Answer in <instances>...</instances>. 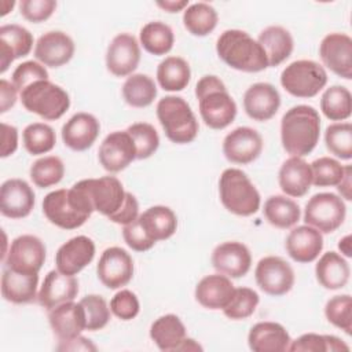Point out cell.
<instances>
[{
  "label": "cell",
  "mask_w": 352,
  "mask_h": 352,
  "mask_svg": "<svg viewBox=\"0 0 352 352\" xmlns=\"http://www.w3.org/2000/svg\"><path fill=\"white\" fill-rule=\"evenodd\" d=\"M320 138V117L315 107L297 104L280 120L282 147L290 157H305L314 151Z\"/></svg>",
  "instance_id": "obj_1"
},
{
  "label": "cell",
  "mask_w": 352,
  "mask_h": 352,
  "mask_svg": "<svg viewBox=\"0 0 352 352\" xmlns=\"http://www.w3.org/2000/svg\"><path fill=\"white\" fill-rule=\"evenodd\" d=\"M92 212H95L94 206L78 183L70 188L51 191L43 199L44 216L51 224L62 230L81 227L91 217Z\"/></svg>",
  "instance_id": "obj_2"
},
{
  "label": "cell",
  "mask_w": 352,
  "mask_h": 352,
  "mask_svg": "<svg viewBox=\"0 0 352 352\" xmlns=\"http://www.w3.org/2000/svg\"><path fill=\"white\" fill-rule=\"evenodd\" d=\"M216 52L227 66L239 72L258 73L268 67L261 45L245 30H224L216 41Z\"/></svg>",
  "instance_id": "obj_3"
},
{
  "label": "cell",
  "mask_w": 352,
  "mask_h": 352,
  "mask_svg": "<svg viewBox=\"0 0 352 352\" xmlns=\"http://www.w3.org/2000/svg\"><path fill=\"white\" fill-rule=\"evenodd\" d=\"M195 96L201 118L210 129H224L235 120L236 103L217 76L201 77L195 85Z\"/></svg>",
  "instance_id": "obj_4"
},
{
  "label": "cell",
  "mask_w": 352,
  "mask_h": 352,
  "mask_svg": "<svg viewBox=\"0 0 352 352\" xmlns=\"http://www.w3.org/2000/svg\"><path fill=\"white\" fill-rule=\"evenodd\" d=\"M219 195L223 206L236 216L248 217L260 209V192L249 176L238 168L223 170L219 179Z\"/></svg>",
  "instance_id": "obj_5"
},
{
  "label": "cell",
  "mask_w": 352,
  "mask_h": 352,
  "mask_svg": "<svg viewBox=\"0 0 352 352\" xmlns=\"http://www.w3.org/2000/svg\"><path fill=\"white\" fill-rule=\"evenodd\" d=\"M155 110L165 136L172 143L187 144L197 138L199 129L197 117L182 96H164L158 100Z\"/></svg>",
  "instance_id": "obj_6"
},
{
  "label": "cell",
  "mask_w": 352,
  "mask_h": 352,
  "mask_svg": "<svg viewBox=\"0 0 352 352\" xmlns=\"http://www.w3.org/2000/svg\"><path fill=\"white\" fill-rule=\"evenodd\" d=\"M22 106L45 121L59 120L70 107V96L50 80H38L19 92Z\"/></svg>",
  "instance_id": "obj_7"
},
{
  "label": "cell",
  "mask_w": 352,
  "mask_h": 352,
  "mask_svg": "<svg viewBox=\"0 0 352 352\" xmlns=\"http://www.w3.org/2000/svg\"><path fill=\"white\" fill-rule=\"evenodd\" d=\"M327 84V73L322 65L311 59H300L287 65L280 73V85L296 98L316 96Z\"/></svg>",
  "instance_id": "obj_8"
},
{
  "label": "cell",
  "mask_w": 352,
  "mask_h": 352,
  "mask_svg": "<svg viewBox=\"0 0 352 352\" xmlns=\"http://www.w3.org/2000/svg\"><path fill=\"white\" fill-rule=\"evenodd\" d=\"M346 216L344 199L334 192H318L305 204L304 221L322 234L334 232Z\"/></svg>",
  "instance_id": "obj_9"
},
{
  "label": "cell",
  "mask_w": 352,
  "mask_h": 352,
  "mask_svg": "<svg viewBox=\"0 0 352 352\" xmlns=\"http://www.w3.org/2000/svg\"><path fill=\"white\" fill-rule=\"evenodd\" d=\"M47 257L44 242L32 234L16 236L3 258L4 267L16 272L38 274Z\"/></svg>",
  "instance_id": "obj_10"
},
{
  "label": "cell",
  "mask_w": 352,
  "mask_h": 352,
  "mask_svg": "<svg viewBox=\"0 0 352 352\" xmlns=\"http://www.w3.org/2000/svg\"><path fill=\"white\" fill-rule=\"evenodd\" d=\"M87 192L94 210L107 219L117 213L124 205L126 191L116 176H102L98 179H84L77 182Z\"/></svg>",
  "instance_id": "obj_11"
},
{
  "label": "cell",
  "mask_w": 352,
  "mask_h": 352,
  "mask_svg": "<svg viewBox=\"0 0 352 352\" xmlns=\"http://www.w3.org/2000/svg\"><path fill=\"white\" fill-rule=\"evenodd\" d=\"M257 286L270 296L278 297L289 293L294 286V271L292 265L279 256L260 258L254 270Z\"/></svg>",
  "instance_id": "obj_12"
},
{
  "label": "cell",
  "mask_w": 352,
  "mask_h": 352,
  "mask_svg": "<svg viewBox=\"0 0 352 352\" xmlns=\"http://www.w3.org/2000/svg\"><path fill=\"white\" fill-rule=\"evenodd\" d=\"M96 274L107 289H121L133 278V260L120 246L107 248L99 257Z\"/></svg>",
  "instance_id": "obj_13"
},
{
  "label": "cell",
  "mask_w": 352,
  "mask_h": 352,
  "mask_svg": "<svg viewBox=\"0 0 352 352\" xmlns=\"http://www.w3.org/2000/svg\"><path fill=\"white\" fill-rule=\"evenodd\" d=\"M98 158L103 169L110 173L124 170L133 160H136L133 139L126 131L110 132L99 146Z\"/></svg>",
  "instance_id": "obj_14"
},
{
  "label": "cell",
  "mask_w": 352,
  "mask_h": 352,
  "mask_svg": "<svg viewBox=\"0 0 352 352\" xmlns=\"http://www.w3.org/2000/svg\"><path fill=\"white\" fill-rule=\"evenodd\" d=\"M261 151L263 138L250 126H238L223 140V154L232 164L248 165L256 161Z\"/></svg>",
  "instance_id": "obj_15"
},
{
  "label": "cell",
  "mask_w": 352,
  "mask_h": 352,
  "mask_svg": "<svg viewBox=\"0 0 352 352\" xmlns=\"http://www.w3.org/2000/svg\"><path fill=\"white\" fill-rule=\"evenodd\" d=\"M323 65L341 78H352V38L345 33H329L319 45Z\"/></svg>",
  "instance_id": "obj_16"
},
{
  "label": "cell",
  "mask_w": 352,
  "mask_h": 352,
  "mask_svg": "<svg viewBox=\"0 0 352 352\" xmlns=\"http://www.w3.org/2000/svg\"><path fill=\"white\" fill-rule=\"evenodd\" d=\"M140 62V47L135 36L117 34L106 51V67L116 77H129Z\"/></svg>",
  "instance_id": "obj_17"
},
{
  "label": "cell",
  "mask_w": 352,
  "mask_h": 352,
  "mask_svg": "<svg viewBox=\"0 0 352 352\" xmlns=\"http://www.w3.org/2000/svg\"><path fill=\"white\" fill-rule=\"evenodd\" d=\"M212 265L228 278H242L252 267L249 248L238 241H227L217 245L212 252Z\"/></svg>",
  "instance_id": "obj_18"
},
{
  "label": "cell",
  "mask_w": 352,
  "mask_h": 352,
  "mask_svg": "<svg viewBox=\"0 0 352 352\" xmlns=\"http://www.w3.org/2000/svg\"><path fill=\"white\" fill-rule=\"evenodd\" d=\"M36 195L23 179H7L0 187V212L8 219H23L34 208Z\"/></svg>",
  "instance_id": "obj_19"
},
{
  "label": "cell",
  "mask_w": 352,
  "mask_h": 352,
  "mask_svg": "<svg viewBox=\"0 0 352 352\" xmlns=\"http://www.w3.org/2000/svg\"><path fill=\"white\" fill-rule=\"evenodd\" d=\"M95 242L87 235H77L59 246L55 254L56 270L65 275H77L95 257Z\"/></svg>",
  "instance_id": "obj_20"
},
{
  "label": "cell",
  "mask_w": 352,
  "mask_h": 352,
  "mask_svg": "<svg viewBox=\"0 0 352 352\" xmlns=\"http://www.w3.org/2000/svg\"><path fill=\"white\" fill-rule=\"evenodd\" d=\"M73 38L62 30H50L41 34L34 45V58L44 66L60 67L74 55Z\"/></svg>",
  "instance_id": "obj_21"
},
{
  "label": "cell",
  "mask_w": 352,
  "mask_h": 352,
  "mask_svg": "<svg viewBox=\"0 0 352 352\" xmlns=\"http://www.w3.org/2000/svg\"><path fill=\"white\" fill-rule=\"evenodd\" d=\"M279 91L270 82L252 84L243 94V109L249 118L263 122L271 120L279 110Z\"/></svg>",
  "instance_id": "obj_22"
},
{
  "label": "cell",
  "mask_w": 352,
  "mask_h": 352,
  "mask_svg": "<svg viewBox=\"0 0 352 352\" xmlns=\"http://www.w3.org/2000/svg\"><path fill=\"white\" fill-rule=\"evenodd\" d=\"M100 132V124L95 116L80 111L73 114L62 126V140L73 151L88 150Z\"/></svg>",
  "instance_id": "obj_23"
},
{
  "label": "cell",
  "mask_w": 352,
  "mask_h": 352,
  "mask_svg": "<svg viewBox=\"0 0 352 352\" xmlns=\"http://www.w3.org/2000/svg\"><path fill=\"white\" fill-rule=\"evenodd\" d=\"M48 322L59 341H69L78 336L85 329V311L81 302L67 301L48 311Z\"/></svg>",
  "instance_id": "obj_24"
},
{
  "label": "cell",
  "mask_w": 352,
  "mask_h": 352,
  "mask_svg": "<svg viewBox=\"0 0 352 352\" xmlns=\"http://www.w3.org/2000/svg\"><path fill=\"white\" fill-rule=\"evenodd\" d=\"M78 294V280L73 275H65L58 270L50 271L37 294L38 304L51 311L52 308L73 301Z\"/></svg>",
  "instance_id": "obj_25"
},
{
  "label": "cell",
  "mask_w": 352,
  "mask_h": 352,
  "mask_svg": "<svg viewBox=\"0 0 352 352\" xmlns=\"http://www.w3.org/2000/svg\"><path fill=\"white\" fill-rule=\"evenodd\" d=\"M287 254L297 263L315 261L323 249V235L316 228L304 224L293 228L286 236Z\"/></svg>",
  "instance_id": "obj_26"
},
{
  "label": "cell",
  "mask_w": 352,
  "mask_h": 352,
  "mask_svg": "<svg viewBox=\"0 0 352 352\" xmlns=\"http://www.w3.org/2000/svg\"><path fill=\"white\" fill-rule=\"evenodd\" d=\"M33 48V34L16 23L3 25L0 28V73L19 58L30 54Z\"/></svg>",
  "instance_id": "obj_27"
},
{
  "label": "cell",
  "mask_w": 352,
  "mask_h": 352,
  "mask_svg": "<svg viewBox=\"0 0 352 352\" xmlns=\"http://www.w3.org/2000/svg\"><path fill=\"white\" fill-rule=\"evenodd\" d=\"M278 182L286 195L301 198L312 186L311 165L301 157H290L280 165Z\"/></svg>",
  "instance_id": "obj_28"
},
{
  "label": "cell",
  "mask_w": 352,
  "mask_h": 352,
  "mask_svg": "<svg viewBox=\"0 0 352 352\" xmlns=\"http://www.w3.org/2000/svg\"><path fill=\"white\" fill-rule=\"evenodd\" d=\"M290 342V334L276 322H258L248 334V345L253 352H285Z\"/></svg>",
  "instance_id": "obj_29"
},
{
  "label": "cell",
  "mask_w": 352,
  "mask_h": 352,
  "mask_svg": "<svg viewBox=\"0 0 352 352\" xmlns=\"http://www.w3.org/2000/svg\"><path fill=\"white\" fill-rule=\"evenodd\" d=\"M231 279L223 274H212L204 276L195 286V300L208 309H223L234 294Z\"/></svg>",
  "instance_id": "obj_30"
},
{
  "label": "cell",
  "mask_w": 352,
  "mask_h": 352,
  "mask_svg": "<svg viewBox=\"0 0 352 352\" xmlns=\"http://www.w3.org/2000/svg\"><path fill=\"white\" fill-rule=\"evenodd\" d=\"M38 274L16 272L4 267L1 275V296L12 304H29L37 300Z\"/></svg>",
  "instance_id": "obj_31"
},
{
  "label": "cell",
  "mask_w": 352,
  "mask_h": 352,
  "mask_svg": "<svg viewBox=\"0 0 352 352\" xmlns=\"http://www.w3.org/2000/svg\"><path fill=\"white\" fill-rule=\"evenodd\" d=\"M257 43L261 45L268 67L283 63L293 52L294 40L287 29L279 25H271L260 32Z\"/></svg>",
  "instance_id": "obj_32"
},
{
  "label": "cell",
  "mask_w": 352,
  "mask_h": 352,
  "mask_svg": "<svg viewBox=\"0 0 352 352\" xmlns=\"http://www.w3.org/2000/svg\"><path fill=\"white\" fill-rule=\"evenodd\" d=\"M351 275L348 261L337 252H326L315 265V276L320 286L327 290L342 289Z\"/></svg>",
  "instance_id": "obj_33"
},
{
  "label": "cell",
  "mask_w": 352,
  "mask_h": 352,
  "mask_svg": "<svg viewBox=\"0 0 352 352\" xmlns=\"http://www.w3.org/2000/svg\"><path fill=\"white\" fill-rule=\"evenodd\" d=\"M187 337V330L182 319L175 314L160 316L151 323L150 338L160 351H176L182 341Z\"/></svg>",
  "instance_id": "obj_34"
},
{
  "label": "cell",
  "mask_w": 352,
  "mask_h": 352,
  "mask_svg": "<svg viewBox=\"0 0 352 352\" xmlns=\"http://www.w3.org/2000/svg\"><path fill=\"white\" fill-rule=\"evenodd\" d=\"M140 224L155 242L170 238L177 228V217L169 206L155 205L139 214Z\"/></svg>",
  "instance_id": "obj_35"
},
{
  "label": "cell",
  "mask_w": 352,
  "mask_h": 352,
  "mask_svg": "<svg viewBox=\"0 0 352 352\" xmlns=\"http://www.w3.org/2000/svg\"><path fill=\"white\" fill-rule=\"evenodd\" d=\"M157 80L164 91H183L191 80L188 62L182 56H166L157 67Z\"/></svg>",
  "instance_id": "obj_36"
},
{
  "label": "cell",
  "mask_w": 352,
  "mask_h": 352,
  "mask_svg": "<svg viewBox=\"0 0 352 352\" xmlns=\"http://www.w3.org/2000/svg\"><path fill=\"white\" fill-rule=\"evenodd\" d=\"M263 212L267 221L280 230L292 228L301 217L298 204L286 195H271L267 198Z\"/></svg>",
  "instance_id": "obj_37"
},
{
  "label": "cell",
  "mask_w": 352,
  "mask_h": 352,
  "mask_svg": "<svg viewBox=\"0 0 352 352\" xmlns=\"http://www.w3.org/2000/svg\"><path fill=\"white\" fill-rule=\"evenodd\" d=\"M139 40L148 54L161 56L173 48L175 34L172 28L165 22L151 21L140 29Z\"/></svg>",
  "instance_id": "obj_38"
},
{
  "label": "cell",
  "mask_w": 352,
  "mask_h": 352,
  "mask_svg": "<svg viewBox=\"0 0 352 352\" xmlns=\"http://www.w3.org/2000/svg\"><path fill=\"white\" fill-rule=\"evenodd\" d=\"M219 15L213 6L199 1L188 6L183 12L184 28L197 37H204L212 33L217 26Z\"/></svg>",
  "instance_id": "obj_39"
},
{
  "label": "cell",
  "mask_w": 352,
  "mask_h": 352,
  "mask_svg": "<svg viewBox=\"0 0 352 352\" xmlns=\"http://www.w3.org/2000/svg\"><path fill=\"white\" fill-rule=\"evenodd\" d=\"M157 96V85L154 80L143 73L131 74L122 85V98L132 107H147Z\"/></svg>",
  "instance_id": "obj_40"
},
{
  "label": "cell",
  "mask_w": 352,
  "mask_h": 352,
  "mask_svg": "<svg viewBox=\"0 0 352 352\" xmlns=\"http://www.w3.org/2000/svg\"><path fill=\"white\" fill-rule=\"evenodd\" d=\"M320 110L330 121H344L352 114V95L346 87L331 85L320 98Z\"/></svg>",
  "instance_id": "obj_41"
},
{
  "label": "cell",
  "mask_w": 352,
  "mask_h": 352,
  "mask_svg": "<svg viewBox=\"0 0 352 352\" xmlns=\"http://www.w3.org/2000/svg\"><path fill=\"white\" fill-rule=\"evenodd\" d=\"M25 150L32 155L50 153L56 143V135L52 126L44 122H32L22 132Z\"/></svg>",
  "instance_id": "obj_42"
},
{
  "label": "cell",
  "mask_w": 352,
  "mask_h": 352,
  "mask_svg": "<svg viewBox=\"0 0 352 352\" xmlns=\"http://www.w3.org/2000/svg\"><path fill=\"white\" fill-rule=\"evenodd\" d=\"M34 186L47 188L58 184L65 175V164L56 155H45L36 160L29 170Z\"/></svg>",
  "instance_id": "obj_43"
},
{
  "label": "cell",
  "mask_w": 352,
  "mask_h": 352,
  "mask_svg": "<svg viewBox=\"0 0 352 352\" xmlns=\"http://www.w3.org/2000/svg\"><path fill=\"white\" fill-rule=\"evenodd\" d=\"M292 352H337L349 351V346L338 337L330 334L305 333L290 342L289 349Z\"/></svg>",
  "instance_id": "obj_44"
},
{
  "label": "cell",
  "mask_w": 352,
  "mask_h": 352,
  "mask_svg": "<svg viewBox=\"0 0 352 352\" xmlns=\"http://www.w3.org/2000/svg\"><path fill=\"white\" fill-rule=\"evenodd\" d=\"M327 150L341 160L352 158V125L349 122L330 124L324 131Z\"/></svg>",
  "instance_id": "obj_45"
},
{
  "label": "cell",
  "mask_w": 352,
  "mask_h": 352,
  "mask_svg": "<svg viewBox=\"0 0 352 352\" xmlns=\"http://www.w3.org/2000/svg\"><path fill=\"white\" fill-rule=\"evenodd\" d=\"M258 302L260 297L256 290L250 287H235L232 298L221 311L231 320H243L254 314Z\"/></svg>",
  "instance_id": "obj_46"
},
{
  "label": "cell",
  "mask_w": 352,
  "mask_h": 352,
  "mask_svg": "<svg viewBox=\"0 0 352 352\" xmlns=\"http://www.w3.org/2000/svg\"><path fill=\"white\" fill-rule=\"evenodd\" d=\"M133 139L136 147V160L150 158L160 146L157 129L148 122H135L125 129Z\"/></svg>",
  "instance_id": "obj_47"
},
{
  "label": "cell",
  "mask_w": 352,
  "mask_h": 352,
  "mask_svg": "<svg viewBox=\"0 0 352 352\" xmlns=\"http://www.w3.org/2000/svg\"><path fill=\"white\" fill-rule=\"evenodd\" d=\"M324 316L337 329L352 334V298L349 294L331 297L324 305Z\"/></svg>",
  "instance_id": "obj_48"
},
{
  "label": "cell",
  "mask_w": 352,
  "mask_h": 352,
  "mask_svg": "<svg viewBox=\"0 0 352 352\" xmlns=\"http://www.w3.org/2000/svg\"><path fill=\"white\" fill-rule=\"evenodd\" d=\"M309 165L312 170V184L316 187H337L345 172V166L331 157H320Z\"/></svg>",
  "instance_id": "obj_49"
},
{
  "label": "cell",
  "mask_w": 352,
  "mask_h": 352,
  "mask_svg": "<svg viewBox=\"0 0 352 352\" xmlns=\"http://www.w3.org/2000/svg\"><path fill=\"white\" fill-rule=\"evenodd\" d=\"M85 311V329L96 331L106 327L110 320V307L106 300L99 294H88L80 300Z\"/></svg>",
  "instance_id": "obj_50"
},
{
  "label": "cell",
  "mask_w": 352,
  "mask_h": 352,
  "mask_svg": "<svg viewBox=\"0 0 352 352\" xmlns=\"http://www.w3.org/2000/svg\"><path fill=\"white\" fill-rule=\"evenodd\" d=\"M38 80H48V72L45 66L37 60H26L18 65L12 72V84L18 92Z\"/></svg>",
  "instance_id": "obj_51"
},
{
  "label": "cell",
  "mask_w": 352,
  "mask_h": 352,
  "mask_svg": "<svg viewBox=\"0 0 352 352\" xmlns=\"http://www.w3.org/2000/svg\"><path fill=\"white\" fill-rule=\"evenodd\" d=\"M110 311L121 320H132L140 311L136 294L128 289H121L110 300Z\"/></svg>",
  "instance_id": "obj_52"
},
{
  "label": "cell",
  "mask_w": 352,
  "mask_h": 352,
  "mask_svg": "<svg viewBox=\"0 0 352 352\" xmlns=\"http://www.w3.org/2000/svg\"><path fill=\"white\" fill-rule=\"evenodd\" d=\"M56 10L55 0H22L19 1V12L21 15L32 22L40 23L51 18L54 11Z\"/></svg>",
  "instance_id": "obj_53"
},
{
  "label": "cell",
  "mask_w": 352,
  "mask_h": 352,
  "mask_svg": "<svg viewBox=\"0 0 352 352\" xmlns=\"http://www.w3.org/2000/svg\"><path fill=\"white\" fill-rule=\"evenodd\" d=\"M122 238L125 243L135 252H147L157 243L146 232V230L140 224L139 217L122 227Z\"/></svg>",
  "instance_id": "obj_54"
},
{
  "label": "cell",
  "mask_w": 352,
  "mask_h": 352,
  "mask_svg": "<svg viewBox=\"0 0 352 352\" xmlns=\"http://www.w3.org/2000/svg\"><path fill=\"white\" fill-rule=\"evenodd\" d=\"M138 217H139V202H138V199L133 194L126 191L124 205L120 208V210L117 213L110 216L109 220L116 223V224L125 226V224L132 223Z\"/></svg>",
  "instance_id": "obj_55"
},
{
  "label": "cell",
  "mask_w": 352,
  "mask_h": 352,
  "mask_svg": "<svg viewBox=\"0 0 352 352\" xmlns=\"http://www.w3.org/2000/svg\"><path fill=\"white\" fill-rule=\"evenodd\" d=\"M18 148V129L14 125L1 122V151L0 157L7 158Z\"/></svg>",
  "instance_id": "obj_56"
},
{
  "label": "cell",
  "mask_w": 352,
  "mask_h": 352,
  "mask_svg": "<svg viewBox=\"0 0 352 352\" xmlns=\"http://www.w3.org/2000/svg\"><path fill=\"white\" fill-rule=\"evenodd\" d=\"M18 94L19 92L12 82L6 78L0 80V113H6L14 107Z\"/></svg>",
  "instance_id": "obj_57"
},
{
  "label": "cell",
  "mask_w": 352,
  "mask_h": 352,
  "mask_svg": "<svg viewBox=\"0 0 352 352\" xmlns=\"http://www.w3.org/2000/svg\"><path fill=\"white\" fill-rule=\"evenodd\" d=\"M63 345H59L58 349L59 351H66V349H70V351H96V346L91 342V340L82 337V336H78L73 340H69V341H60Z\"/></svg>",
  "instance_id": "obj_58"
},
{
  "label": "cell",
  "mask_w": 352,
  "mask_h": 352,
  "mask_svg": "<svg viewBox=\"0 0 352 352\" xmlns=\"http://www.w3.org/2000/svg\"><path fill=\"white\" fill-rule=\"evenodd\" d=\"M351 176H352V166L351 165H345V172H344V176H342L341 182L337 184V190H338L341 198H344L346 201L352 199V194H351V190H352Z\"/></svg>",
  "instance_id": "obj_59"
},
{
  "label": "cell",
  "mask_w": 352,
  "mask_h": 352,
  "mask_svg": "<svg viewBox=\"0 0 352 352\" xmlns=\"http://www.w3.org/2000/svg\"><path fill=\"white\" fill-rule=\"evenodd\" d=\"M157 6L165 10L166 12H179L184 11L188 7V0H165V1H157Z\"/></svg>",
  "instance_id": "obj_60"
},
{
  "label": "cell",
  "mask_w": 352,
  "mask_h": 352,
  "mask_svg": "<svg viewBox=\"0 0 352 352\" xmlns=\"http://www.w3.org/2000/svg\"><path fill=\"white\" fill-rule=\"evenodd\" d=\"M351 235H345L340 239L338 242V249L341 250V253L345 256V257H351L352 256V242H351Z\"/></svg>",
  "instance_id": "obj_61"
},
{
  "label": "cell",
  "mask_w": 352,
  "mask_h": 352,
  "mask_svg": "<svg viewBox=\"0 0 352 352\" xmlns=\"http://www.w3.org/2000/svg\"><path fill=\"white\" fill-rule=\"evenodd\" d=\"M176 351H202V346L198 342H195V340L186 337Z\"/></svg>",
  "instance_id": "obj_62"
},
{
  "label": "cell",
  "mask_w": 352,
  "mask_h": 352,
  "mask_svg": "<svg viewBox=\"0 0 352 352\" xmlns=\"http://www.w3.org/2000/svg\"><path fill=\"white\" fill-rule=\"evenodd\" d=\"M14 6H15V1H8V0H4V1H1V16H4L6 14H8L12 8H14Z\"/></svg>",
  "instance_id": "obj_63"
}]
</instances>
